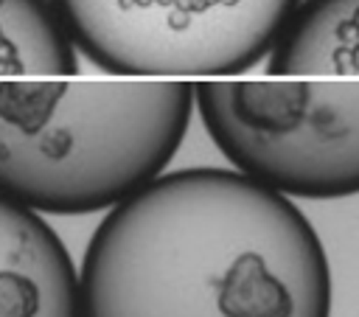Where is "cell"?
I'll list each match as a JSON object with an SVG mask.
<instances>
[{
  "instance_id": "6da1fadb",
  "label": "cell",
  "mask_w": 359,
  "mask_h": 317,
  "mask_svg": "<svg viewBox=\"0 0 359 317\" xmlns=\"http://www.w3.org/2000/svg\"><path fill=\"white\" fill-rule=\"evenodd\" d=\"M81 317H331V264L294 199L236 168L160 174L104 213Z\"/></svg>"
},
{
  "instance_id": "7a4b0ae2",
  "label": "cell",
  "mask_w": 359,
  "mask_h": 317,
  "mask_svg": "<svg viewBox=\"0 0 359 317\" xmlns=\"http://www.w3.org/2000/svg\"><path fill=\"white\" fill-rule=\"evenodd\" d=\"M194 112L191 79H0V194L39 216L107 213L165 174Z\"/></svg>"
},
{
  "instance_id": "3957f363",
  "label": "cell",
  "mask_w": 359,
  "mask_h": 317,
  "mask_svg": "<svg viewBox=\"0 0 359 317\" xmlns=\"http://www.w3.org/2000/svg\"><path fill=\"white\" fill-rule=\"evenodd\" d=\"M196 115L236 171L289 199L359 194V81L202 79Z\"/></svg>"
},
{
  "instance_id": "277c9868",
  "label": "cell",
  "mask_w": 359,
  "mask_h": 317,
  "mask_svg": "<svg viewBox=\"0 0 359 317\" xmlns=\"http://www.w3.org/2000/svg\"><path fill=\"white\" fill-rule=\"evenodd\" d=\"M70 42L123 79H230L264 62L300 0H50Z\"/></svg>"
},
{
  "instance_id": "5b68a950",
  "label": "cell",
  "mask_w": 359,
  "mask_h": 317,
  "mask_svg": "<svg viewBox=\"0 0 359 317\" xmlns=\"http://www.w3.org/2000/svg\"><path fill=\"white\" fill-rule=\"evenodd\" d=\"M0 317H81L79 269L59 233L0 194Z\"/></svg>"
},
{
  "instance_id": "8992f818",
  "label": "cell",
  "mask_w": 359,
  "mask_h": 317,
  "mask_svg": "<svg viewBox=\"0 0 359 317\" xmlns=\"http://www.w3.org/2000/svg\"><path fill=\"white\" fill-rule=\"evenodd\" d=\"M266 73L359 79V0H300L266 56Z\"/></svg>"
},
{
  "instance_id": "52a82bcc",
  "label": "cell",
  "mask_w": 359,
  "mask_h": 317,
  "mask_svg": "<svg viewBox=\"0 0 359 317\" xmlns=\"http://www.w3.org/2000/svg\"><path fill=\"white\" fill-rule=\"evenodd\" d=\"M79 50L50 0H0V76H70Z\"/></svg>"
}]
</instances>
